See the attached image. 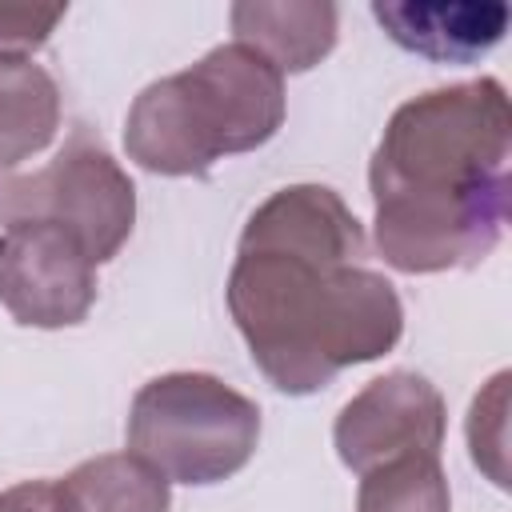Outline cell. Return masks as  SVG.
Returning a JSON list of instances; mask_svg holds the SVG:
<instances>
[{"mask_svg":"<svg viewBox=\"0 0 512 512\" xmlns=\"http://www.w3.org/2000/svg\"><path fill=\"white\" fill-rule=\"evenodd\" d=\"M372 16L380 28L408 52L436 64H472L488 56L508 32V4H412V0H376Z\"/></svg>","mask_w":512,"mask_h":512,"instance_id":"8","label":"cell"},{"mask_svg":"<svg viewBox=\"0 0 512 512\" xmlns=\"http://www.w3.org/2000/svg\"><path fill=\"white\" fill-rule=\"evenodd\" d=\"M0 512H56L52 508V480H24L0 492Z\"/></svg>","mask_w":512,"mask_h":512,"instance_id":"15","label":"cell"},{"mask_svg":"<svg viewBox=\"0 0 512 512\" xmlns=\"http://www.w3.org/2000/svg\"><path fill=\"white\" fill-rule=\"evenodd\" d=\"M64 4H0V56H32L64 20Z\"/></svg>","mask_w":512,"mask_h":512,"instance_id":"14","label":"cell"},{"mask_svg":"<svg viewBox=\"0 0 512 512\" xmlns=\"http://www.w3.org/2000/svg\"><path fill=\"white\" fill-rule=\"evenodd\" d=\"M0 304L24 328H72L96 304V264L60 224L12 220L0 228Z\"/></svg>","mask_w":512,"mask_h":512,"instance_id":"6","label":"cell"},{"mask_svg":"<svg viewBox=\"0 0 512 512\" xmlns=\"http://www.w3.org/2000/svg\"><path fill=\"white\" fill-rule=\"evenodd\" d=\"M168 480L136 452H104L52 480L56 512H168Z\"/></svg>","mask_w":512,"mask_h":512,"instance_id":"10","label":"cell"},{"mask_svg":"<svg viewBox=\"0 0 512 512\" xmlns=\"http://www.w3.org/2000/svg\"><path fill=\"white\" fill-rule=\"evenodd\" d=\"M508 372H496L468 408V448L472 464L496 484L508 488Z\"/></svg>","mask_w":512,"mask_h":512,"instance_id":"13","label":"cell"},{"mask_svg":"<svg viewBox=\"0 0 512 512\" xmlns=\"http://www.w3.org/2000/svg\"><path fill=\"white\" fill-rule=\"evenodd\" d=\"M448 428L444 396L420 372H384L368 380L336 416L332 444L344 468L356 476L400 460V456H440Z\"/></svg>","mask_w":512,"mask_h":512,"instance_id":"7","label":"cell"},{"mask_svg":"<svg viewBox=\"0 0 512 512\" xmlns=\"http://www.w3.org/2000/svg\"><path fill=\"white\" fill-rule=\"evenodd\" d=\"M60 84L32 56H0V176L52 144Z\"/></svg>","mask_w":512,"mask_h":512,"instance_id":"11","label":"cell"},{"mask_svg":"<svg viewBox=\"0 0 512 512\" xmlns=\"http://www.w3.org/2000/svg\"><path fill=\"white\" fill-rule=\"evenodd\" d=\"M360 256L364 228L324 184H288L248 216L224 296L276 392H320L400 344L404 304Z\"/></svg>","mask_w":512,"mask_h":512,"instance_id":"1","label":"cell"},{"mask_svg":"<svg viewBox=\"0 0 512 512\" xmlns=\"http://www.w3.org/2000/svg\"><path fill=\"white\" fill-rule=\"evenodd\" d=\"M512 108L496 76L404 100L368 164L376 248L408 276L472 268L508 224Z\"/></svg>","mask_w":512,"mask_h":512,"instance_id":"2","label":"cell"},{"mask_svg":"<svg viewBox=\"0 0 512 512\" xmlns=\"http://www.w3.org/2000/svg\"><path fill=\"white\" fill-rule=\"evenodd\" d=\"M48 220L72 232L92 264L112 260L136 224V184L116 164V156L76 132L40 172L0 176V224Z\"/></svg>","mask_w":512,"mask_h":512,"instance_id":"5","label":"cell"},{"mask_svg":"<svg viewBox=\"0 0 512 512\" xmlns=\"http://www.w3.org/2000/svg\"><path fill=\"white\" fill-rule=\"evenodd\" d=\"M260 444V408L212 372H164L128 408V452L168 484H220Z\"/></svg>","mask_w":512,"mask_h":512,"instance_id":"4","label":"cell"},{"mask_svg":"<svg viewBox=\"0 0 512 512\" xmlns=\"http://www.w3.org/2000/svg\"><path fill=\"white\" fill-rule=\"evenodd\" d=\"M236 44L260 52L280 76L316 68L336 48V4L324 0H240L228 12Z\"/></svg>","mask_w":512,"mask_h":512,"instance_id":"9","label":"cell"},{"mask_svg":"<svg viewBox=\"0 0 512 512\" xmlns=\"http://www.w3.org/2000/svg\"><path fill=\"white\" fill-rule=\"evenodd\" d=\"M284 124V76L248 44H216L152 80L128 108L124 152L156 176H208L220 156L268 144Z\"/></svg>","mask_w":512,"mask_h":512,"instance_id":"3","label":"cell"},{"mask_svg":"<svg viewBox=\"0 0 512 512\" xmlns=\"http://www.w3.org/2000/svg\"><path fill=\"white\" fill-rule=\"evenodd\" d=\"M356 512H452L440 456H400L364 472Z\"/></svg>","mask_w":512,"mask_h":512,"instance_id":"12","label":"cell"}]
</instances>
